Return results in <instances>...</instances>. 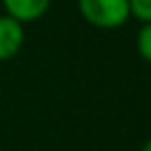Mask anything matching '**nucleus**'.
I'll return each instance as SVG.
<instances>
[{"instance_id": "obj_1", "label": "nucleus", "mask_w": 151, "mask_h": 151, "mask_svg": "<svg viewBox=\"0 0 151 151\" xmlns=\"http://www.w3.org/2000/svg\"><path fill=\"white\" fill-rule=\"evenodd\" d=\"M76 7L87 24L102 31L120 29L131 20L129 0H76Z\"/></svg>"}, {"instance_id": "obj_2", "label": "nucleus", "mask_w": 151, "mask_h": 151, "mask_svg": "<svg viewBox=\"0 0 151 151\" xmlns=\"http://www.w3.org/2000/svg\"><path fill=\"white\" fill-rule=\"evenodd\" d=\"M24 47V24L16 18L0 16V62H7L20 53Z\"/></svg>"}, {"instance_id": "obj_3", "label": "nucleus", "mask_w": 151, "mask_h": 151, "mask_svg": "<svg viewBox=\"0 0 151 151\" xmlns=\"http://www.w3.org/2000/svg\"><path fill=\"white\" fill-rule=\"evenodd\" d=\"M2 9L18 22L31 24L51 9V0H2Z\"/></svg>"}, {"instance_id": "obj_4", "label": "nucleus", "mask_w": 151, "mask_h": 151, "mask_svg": "<svg viewBox=\"0 0 151 151\" xmlns=\"http://www.w3.org/2000/svg\"><path fill=\"white\" fill-rule=\"evenodd\" d=\"M136 49L140 53V58L151 65V22H142L136 36Z\"/></svg>"}, {"instance_id": "obj_5", "label": "nucleus", "mask_w": 151, "mask_h": 151, "mask_svg": "<svg viewBox=\"0 0 151 151\" xmlns=\"http://www.w3.org/2000/svg\"><path fill=\"white\" fill-rule=\"evenodd\" d=\"M131 18L140 22H151V0H129Z\"/></svg>"}, {"instance_id": "obj_6", "label": "nucleus", "mask_w": 151, "mask_h": 151, "mask_svg": "<svg viewBox=\"0 0 151 151\" xmlns=\"http://www.w3.org/2000/svg\"><path fill=\"white\" fill-rule=\"evenodd\" d=\"M140 151H151V138L145 142V145H142V149H140Z\"/></svg>"}]
</instances>
